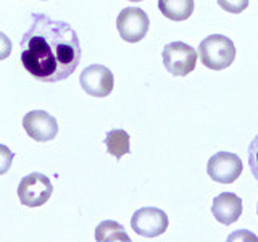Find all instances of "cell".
<instances>
[{
	"instance_id": "1",
	"label": "cell",
	"mask_w": 258,
	"mask_h": 242,
	"mask_svg": "<svg viewBox=\"0 0 258 242\" xmlns=\"http://www.w3.org/2000/svg\"><path fill=\"white\" fill-rule=\"evenodd\" d=\"M21 63L32 78L58 83L71 76L83 56L81 42L68 23L32 13V23L21 39Z\"/></svg>"
},
{
	"instance_id": "2",
	"label": "cell",
	"mask_w": 258,
	"mask_h": 242,
	"mask_svg": "<svg viewBox=\"0 0 258 242\" xmlns=\"http://www.w3.org/2000/svg\"><path fill=\"white\" fill-rule=\"evenodd\" d=\"M199 56L207 68L221 71L236 60V45L228 36L212 34L199 44Z\"/></svg>"
},
{
	"instance_id": "3",
	"label": "cell",
	"mask_w": 258,
	"mask_h": 242,
	"mask_svg": "<svg viewBox=\"0 0 258 242\" xmlns=\"http://www.w3.org/2000/svg\"><path fill=\"white\" fill-rule=\"evenodd\" d=\"M161 56L168 73H171L173 76H187L196 70L199 53L192 45L174 40L165 45Z\"/></svg>"
},
{
	"instance_id": "4",
	"label": "cell",
	"mask_w": 258,
	"mask_h": 242,
	"mask_svg": "<svg viewBox=\"0 0 258 242\" xmlns=\"http://www.w3.org/2000/svg\"><path fill=\"white\" fill-rule=\"evenodd\" d=\"M150 28L149 15L139 7H127L119 12L116 18V29L124 42L136 44L147 36Z\"/></svg>"
},
{
	"instance_id": "5",
	"label": "cell",
	"mask_w": 258,
	"mask_h": 242,
	"mask_svg": "<svg viewBox=\"0 0 258 242\" xmlns=\"http://www.w3.org/2000/svg\"><path fill=\"white\" fill-rule=\"evenodd\" d=\"M53 194L52 181L42 173H29L18 184V197L23 205L29 208L42 207Z\"/></svg>"
},
{
	"instance_id": "6",
	"label": "cell",
	"mask_w": 258,
	"mask_h": 242,
	"mask_svg": "<svg viewBox=\"0 0 258 242\" xmlns=\"http://www.w3.org/2000/svg\"><path fill=\"white\" fill-rule=\"evenodd\" d=\"M168 215L157 207H144L136 210L131 218V228L142 237H157L168 229Z\"/></svg>"
},
{
	"instance_id": "7",
	"label": "cell",
	"mask_w": 258,
	"mask_h": 242,
	"mask_svg": "<svg viewBox=\"0 0 258 242\" xmlns=\"http://www.w3.org/2000/svg\"><path fill=\"white\" fill-rule=\"evenodd\" d=\"M207 173L218 184H232L242 174V161L231 152H218L208 160Z\"/></svg>"
},
{
	"instance_id": "8",
	"label": "cell",
	"mask_w": 258,
	"mask_h": 242,
	"mask_svg": "<svg viewBox=\"0 0 258 242\" xmlns=\"http://www.w3.org/2000/svg\"><path fill=\"white\" fill-rule=\"evenodd\" d=\"M83 91L92 97H107L111 94L115 86V78L110 68L103 65H89L83 70L79 78Z\"/></svg>"
},
{
	"instance_id": "9",
	"label": "cell",
	"mask_w": 258,
	"mask_h": 242,
	"mask_svg": "<svg viewBox=\"0 0 258 242\" xmlns=\"http://www.w3.org/2000/svg\"><path fill=\"white\" fill-rule=\"evenodd\" d=\"M23 128L31 139L37 142H48L58 134V123L55 116L45 110H32L23 118Z\"/></svg>"
},
{
	"instance_id": "10",
	"label": "cell",
	"mask_w": 258,
	"mask_h": 242,
	"mask_svg": "<svg viewBox=\"0 0 258 242\" xmlns=\"http://www.w3.org/2000/svg\"><path fill=\"white\" fill-rule=\"evenodd\" d=\"M212 213L215 220L221 224L236 223L242 215V200L234 192H221L213 199Z\"/></svg>"
},
{
	"instance_id": "11",
	"label": "cell",
	"mask_w": 258,
	"mask_h": 242,
	"mask_svg": "<svg viewBox=\"0 0 258 242\" xmlns=\"http://www.w3.org/2000/svg\"><path fill=\"white\" fill-rule=\"evenodd\" d=\"M160 12L173 21H185L192 16L196 2L194 0H158Z\"/></svg>"
},
{
	"instance_id": "12",
	"label": "cell",
	"mask_w": 258,
	"mask_h": 242,
	"mask_svg": "<svg viewBox=\"0 0 258 242\" xmlns=\"http://www.w3.org/2000/svg\"><path fill=\"white\" fill-rule=\"evenodd\" d=\"M105 145H107L110 155L119 160L131 152V137L124 129H111L105 136Z\"/></svg>"
},
{
	"instance_id": "13",
	"label": "cell",
	"mask_w": 258,
	"mask_h": 242,
	"mask_svg": "<svg viewBox=\"0 0 258 242\" xmlns=\"http://www.w3.org/2000/svg\"><path fill=\"white\" fill-rule=\"evenodd\" d=\"M95 240L97 242H113V240L129 242L131 237L127 236L124 228L119 223L113 220H105L95 228Z\"/></svg>"
},
{
	"instance_id": "14",
	"label": "cell",
	"mask_w": 258,
	"mask_h": 242,
	"mask_svg": "<svg viewBox=\"0 0 258 242\" xmlns=\"http://www.w3.org/2000/svg\"><path fill=\"white\" fill-rule=\"evenodd\" d=\"M247 157H248V168L252 171V176L258 181V134L253 137V141L248 145Z\"/></svg>"
},
{
	"instance_id": "15",
	"label": "cell",
	"mask_w": 258,
	"mask_h": 242,
	"mask_svg": "<svg viewBox=\"0 0 258 242\" xmlns=\"http://www.w3.org/2000/svg\"><path fill=\"white\" fill-rule=\"evenodd\" d=\"M248 2L250 0H218V5H220L224 12L239 15L248 7Z\"/></svg>"
},
{
	"instance_id": "16",
	"label": "cell",
	"mask_w": 258,
	"mask_h": 242,
	"mask_svg": "<svg viewBox=\"0 0 258 242\" xmlns=\"http://www.w3.org/2000/svg\"><path fill=\"white\" fill-rule=\"evenodd\" d=\"M13 158H15V153L8 149L7 145L0 144V176L5 174L8 169H10Z\"/></svg>"
},
{
	"instance_id": "17",
	"label": "cell",
	"mask_w": 258,
	"mask_h": 242,
	"mask_svg": "<svg viewBox=\"0 0 258 242\" xmlns=\"http://www.w3.org/2000/svg\"><path fill=\"white\" fill-rule=\"evenodd\" d=\"M12 48H13V45H12L10 37L0 31V60L8 58L10 53H12Z\"/></svg>"
},
{
	"instance_id": "18",
	"label": "cell",
	"mask_w": 258,
	"mask_h": 242,
	"mask_svg": "<svg viewBox=\"0 0 258 242\" xmlns=\"http://www.w3.org/2000/svg\"><path fill=\"white\" fill-rule=\"evenodd\" d=\"M129 2H142V0H129Z\"/></svg>"
},
{
	"instance_id": "19",
	"label": "cell",
	"mask_w": 258,
	"mask_h": 242,
	"mask_svg": "<svg viewBox=\"0 0 258 242\" xmlns=\"http://www.w3.org/2000/svg\"><path fill=\"white\" fill-rule=\"evenodd\" d=\"M256 213H258V204H256Z\"/></svg>"
},
{
	"instance_id": "20",
	"label": "cell",
	"mask_w": 258,
	"mask_h": 242,
	"mask_svg": "<svg viewBox=\"0 0 258 242\" xmlns=\"http://www.w3.org/2000/svg\"><path fill=\"white\" fill-rule=\"evenodd\" d=\"M42 2H47V0H42Z\"/></svg>"
}]
</instances>
